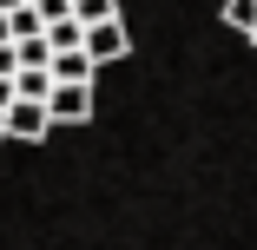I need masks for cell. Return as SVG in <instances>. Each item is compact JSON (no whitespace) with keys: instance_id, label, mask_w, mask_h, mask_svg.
Returning a JSON list of instances; mask_svg holds the SVG:
<instances>
[{"instance_id":"cell-1","label":"cell","mask_w":257,"mask_h":250,"mask_svg":"<svg viewBox=\"0 0 257 250\" xmlns=\"http://www.w3.org/2000/svg\"><path fill=\"white\" fill-rule=\"evenodd\" d=\"M79 46H86V60H92V66H112V60H125V53H132V33H125V20H119V14H106V20H86Z\"/></svg>"},{"instance_id":"cell-2","label":"cell","mask_w":257,"mask_h":250,"mask_svg":"<svg viewBox=\"0 0 257 250\" xmlns=\"http://www.w3.org/2000/svg\"><path fill=\"white\" fill-rule=\"evenodd\" d=\"M46 119L53 125H86L92 119V79H53L46 86Z\"/></svg>"},{"instance_id":"cell-3","label":"cell","mask_w":257,"mask_h":250,"mask_svg":"<svg viewBox=\"0 0 257 250\" xmlns=\"http://www.w3.org/2000/svg\"><path fill=\"white\" fill-rule=\"evenodd\" d=\"M0 125H7V138H27V145H40L46 132H53V119H46V99H7L0 106Z\"/></svg>"},{"instance_id":"cell-4","label":"cell","mask_w":257,"mask_h":250,"mask_svg":"<svg viewBox=\"0 0 257 250\" xmlns=\"http://www.w3.org/2000/svg\"><path fill=\"white\" fill-rule=\"evenodd\" d=\"M46 73L53 79H92L99 66L86 60V46H60V53H46Z\"/></svg>"},{"instance_id":"cell-5","label":"cell","mask_w":257,"mask_h":250,"mask_svg":"<svg viewBox=\"0 0 257 250\" xmlns=\"http://www.w3.org/2000/svg\"><path fill=\"white\" fill-rule=\"evenodd\" d=\"M46 86H53L46 66H14V92H20V99H46Z\"/></svg>"},{"instance_id":"cell-6","label":"cell","mask_w":257,"mask_h":250,"mask_svg":"<svg viewBox=\"0 0 257 250\" xmlns=\"http://www.w3.org/2000/svg\"><path fill=\"white\" fill-rule=\"evenodd\" d=\"M224 27L231 33H250L257 27V0H224Z\"/></svg>"},{"instance_id":"cell-7","label":"cell","mask_w":257,"mask_h":250,"mask_svg":"<svg viewBox=\"0 0 257 250\" xmlns=\"http://www.w3.org/2000/svg\"><path fill=\"white\" fill-rule=\"evenodd\" d=\"M106 14H119V0H73V20L86 27V20H106Z\"/></svg>"},{"instance_id":"cell-8","label":"cell","mask_w":257,"mask_h":250,"mask_svg":"<svg viewBox=\"0 0 257 250\" xmlns=\"http://www.w3.org/2000/svg\"><path fill=\"white\" fill-rule=\"evenodd\" d=\"M0 138H7V125H0Z\"/></svg>"},{"instance_id":"cell-9","label":"cell","mask_w":257,"mask_h":250,"mask_svg":"<svg viewBox=\"0 0 257 250\" xmlns=\"http://www.w3.org/2000/svg\"><path fill=\"white\" fill-rule=\"evenodd\" d=\"M250 40H257V27H250Z\"/></svg>"}]
</instances>
